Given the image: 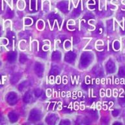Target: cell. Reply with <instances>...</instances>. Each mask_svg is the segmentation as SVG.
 Instances as JSON below:
<instances>
[{"label":"cell","mask_w":125,"mask_h":125,"mask_svg":"<svg viewBox=\"0 0 125 125\" xmlns=\"http://www.w3.org/2000/svg\"><path fill=\"white\" fill-rule=\"evenodd\" d=\"M26 61H27V56L23 54V53L20 54V62L24 63Z\"/></svg>","instance_id":"cell-15"},{"label":"cell","mask_w":125,"mask_h":125,"mask_svg":"<svg viewBox=\"0 0 125 125\" xmlns=\"http://www.w3.org/2000/svg\"><path fill=\"white\" fill-rule=\"evenodd\" d=\"M55 121V116L54 115H50L46 118V122H48V123L49 124H52L53 123V121Z\"/></svg>","instance_id":"cell-14"},{"label":"cell","mask_w":125,"mask_h":125,"mask_svg":"<svg viewBox=\"0 0 125 125\" xmlns=\"http://www.w3.org/2000/svg\"><path fill=\"white\" fill-rule=\"evenodd\" d=\"M42 91L41 89H37L35 91V94L37 97H39L40 96L42 95Z\"/></svg>","instance_id":"cell-18"},{"label":"cell","mask_w":125,"mask_h":125,"mask_svg":"<svg viewBox=\"0 0 125 125\" xmlns=\"http://www.w3.org/2000/svg\"><path fill=\"white\" fill-rule=\"evenodd\" d=\"M107 71L109 72H113L115 70V64H114V63L112 61H109V62H107Z\"/></svg>","instance_id":"cell-8"},{"label":"cell","mask_w":125,"mask_h":125,"mask_svg":"<svg viewBox=\"0 0 125 125\" xmlns=\"http://www.w3.org/2000/svg\"><path fill=\"white\" fill-rule=\"evenodd\" d=\"M64 47L66 49H69L70 48V43L69 41H66V42L64 43Z\"/></svg>","instance_id":"cell-21"},{"label":"cell","mask_w":125,"mask_h":125,"mask_svg":"<svg viewBox=\"0 0 125 125\" xmlns=\"http://www.w3.org/2000/svg\"><path fill=\"white\" fill-rule=\"evenodd\" d=\"M20 75L19 74H14L11 78V82L12 83H15L16 82H18V81L20 80Z\"/></svg>","instance_id":"cell-10"},{"label":"cell","mask_w":125,"mask_h":125,"mask_svg":"<svg viewBox=\"0 0 125 125\" xmlns=\"http://www.w3.org/2000/svg\"><path fill=\"white\" fill-rule=\"evenodd\" d=\"M43 70L44 68L43 66L41 64H37L35 66V71L39 76H42L43 74Z\"/></svg>","instance_id":"cell-6"},{"label":"cell","mask_w":125,"mask_h":125,"mask_svg":"<svg viewBox=\"0 0 125 125\" xmlns=\"http://www.w3.org/2000/svg\"><path fill=\"white\" fill-rule=\"evenodd\" d=\"M61 123H62V125H64V124H70V123H69L68 121H63V122H62Z\"/></svg>","instance_id":"cell-25"},{"label":"cell","mask_w":125,"mask_h":125,"mask_svg":"<svg viewBox=\"0 0 125 125\" xmlns=\"http://www.w3.org/2000/svg\"><path fill=\"white\" fill-rule=\"evenodd\" d=\"M30 119L33 121H39L40 119V114L37 110H33L31 111V115H30Z\"/></svg>","instance_id":"cell-4"},{"label":"cell","mask_w":125,"mask_h":125,"mask_svg":"<svg viewBox=\"0 0 125 125\" xmlns=\"http://www.w3.org/2000/svg\"><path fill=\"white\" fill-rule=\"evenodd\" d=\"M9 118L10 121H11L12 123H14L18 120V116L16 115L15 113H10L9 114Z\"/></svg>","instance_id":"cell-9"},{"label":"cell","mask_w":125,"mask_h":125,"mask_svg":"<svg viewBox=\"0 0 125 125\" xmlns=\"http://www.w3.org/2000/svg\"><path fill=\"white\" fill-rule=\"evenodd\" d=\"M35 3H36L35 0H31V8L33 9H35Z\"/></svg>","instance_id":"cell-22"},{"label":"cell","mask_w":125,"mask_h":125,"mask_svg":"<svg viewBox=\"0 0 125 125\" xmlns=\"http://www.w3.org/2000/svg\"><path fill=\"white\" fill-rule=\"evenodd\" d=\"M18 100V96L17 94L15 93L11 92L9 93V94L7 96V101L9 104L10 105H14L16 103Z\"/></svg>","instance_id":"cell-1"},{"label":"cell","mask_w":125,"mask_h":125,"mask_svg":"<svg viewBox=\"0 0 125 125\" xmlns=\"http://www.w3.org/2000/svg\"><path fill=\"white\" fill-rule=\"evenodd\" d=\"M31 23H32V21H31V19H29V18H25V25H30Z\"/></svg>","instance_id":"cell-20"},{"label":"cell","mask_w":125,"mask_h":125,"mask_svg":"<svg viewBox=\"0 0 125 125\" xmlns=\"http://www.w3.org/2000/svg\"><path fill=\"white\" fill-rule=\"evenodd\" d=\"M57 7L61 11L66 12L68 10V3L66 1H61L57 4Z\"/></svg>","instance_id":"cell-3"},{"label":"cell","mask_w":125,"mask_h":125,"mask_svg":"<svg viewBox=\"0 0 125 125\" xmlns=\"http://www.w3.org/2000/svg\"><path fill=\"white\" fill-rule=\"evenodd\" d=\"M119 114V111L118 110H115L113 111V116H117Z\"/></svg>","instance_id":"cell-23"},{"label":"cell","mask_w":125,"mask_h":125,"mask_svg":"<svg viewBox=\"0 0 125 125\" xmlns=\"http://www.w3.org/2000/svg\"><path fill=\"white\" fill-rule=\"evenodd\" d=\"M59 72V68L57 66H53L52 68V72L53 74H58Z\"/></svg>","instance_id":"cell-17"},{"label":"cell","mask_w":125,"mask_h":125,"mask_svg":"<svg viewBox=\"0 0 125 125\" xmlns=\"http://www.w3.org/2000/svg\"><path fill=\"white\" fill-rule=\"evenodd\" d=\"M31 94L29 93V92H27V93L25 94V96H24V97H23V101L27 103V102H29L31 101Z\"/></svg>","instance_id":"cell-12"},{"label":"cell","mask_w":125,"mask_h":125,"mask_svg":"<svg viewBox=\"0 0 125 125\" xmlns=\"http://www.w3.org/2000/svg\"><path fill=\"white\" fill-rule=\"evenodd\" d=\"M0 65H1V62H0Z\"/></svg>","instance_id":"cell-27"},{"label":"cell","mask_w":125,"mask_h":125,"mask_svg":"<svg viewBox=\"0 0 125 125\" xmlns=\"http://www.w3.org/2000/svg\"><path fill=\"white\" fill-rule=\"evenodd\" d=\"M26 85H27V82H22L19 86V90L20 91H22V90L24 89V88L26 87Z\"/></svg>","instance_id":"cell-16"},{"label":"cell","mask_w":125,"mask_h":125,"mask_svg":"<svg viewBox=\"0 0 125 125\" xmlns=\"http://www.w3.org/2000/svg\"><path fill=\"white\" fill-rule=\"evenodd\" d=\"M90 59H91V56H90L89 54H84L82 57V61H81V62H82V65L83 66H86L87 64H89L90 62Z\"/></svg>","instance_id":"cell-2"},{"label":"cell","mask_w":125,"mask_h":125,"mask_svg":"<svg viewBox=\"0 0 125 125\" xmlns=\"http://www.w3.org/2000/svg\"><path fill=\"white\" fill-rule=\"evenodd\" d=\"M60 57L61 54L59 52H55L52 54V59L54 61L59 60V59H60Z\"/></svg>","instance_id":"cell-11"},{"label":"cell","mask_w":125,"mask_h":125,"mask_svg":"<svg viewBox=\"0 0 125 125\" xmlns=\"http://www.w3.org/2000/svg\"><path fill=\"white\" fill-rule=\"evenodd\" d=\"M8 61L10 62H14V61L16 59V52H10L9 54L8 55Z\"/></svg>","instance_id":"cell-7"},{"label":"cell","mask_w":125,"mask_h":125,"mask_svg":"<svg viewBox=\"0 0 125 125\" xmlns=\"http://www.w3.org/2000/svg\"><path fill=\"white\" fill-rule=\"evenodd\" d=\"M75 57H76V55H75L74 53H66V55H65V60H66V61L70 62V61H74V59H75Z\"/></svg>","instance_id":"cell-5"},{"label":"cell","mask_w":125,"mask_h":125,"mask_svg":"<svg viewBox=\"0 0 125 125\" xmlns=\"http://www.w3.org/2000/svg\"><path fill=\"white\" fill-rule=\"evenodd\" d=\"M3 121V118L1 115H0V123H1Z\"/></svg>","instance_id":"cell-24"},{"label":"cell","mask_w":125,"mask_h":125,"mask_svg":"<svg viewBox=\"0 0 125 125\" xmlns=\"http://www.w3.org/2000/svg\"><path fill=\"white\" fill-rule=\"evenodd\" d=\"M14 13L11 9H10L9 8H8L7 12H6V18H11L13 17Z\"/></svg>","instance_id":"cell-13"},{"label":"cell","mask_w":125,"mask_h":125,"mask_svg":"<svg viewBox=\"0 0 125 125\" xmlns=\"http://www.w3.org/2000/svg\"><path fill=\"white\" fill-rule=\"evenodd\" d=\"M1 12V1L0 0V13Z\"/></svg>","instance_id":"cell-26"},{"label":"cell","mask_w":125,"mask_h":125,"mask_svg":"<svg viewBox=\"0 0 125 125\" xmlns=\"http://www.w3.org/2000/svg\"><path fill=\"white\" fill-rule=\"evenodd\" d=\"M119 75H121L122 76H125V68L123 67L119 70Z\"/></svg>","instance_id":"cell-19"}]
</instances>
